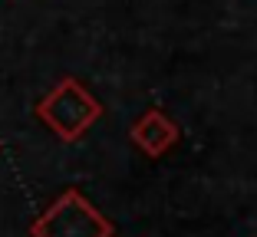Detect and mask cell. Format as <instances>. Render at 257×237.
I'll return each mask as SVG.
<instances>
[{
  "instance_id": "7a4b0ae2",
  "label": "cell",
  "mask_w": 257,
  "mask_h": 237,
  "mask_svg": "<svg viewBox=\"0 0 257 237\" xmlns=\"http://www.w3.org/2000/svg\"><path fill=\"white\" fill-rule=\"evenodd\" d=\"M37 237H96V221H92L89 207L76 194H66L53 211H46L33 224Z\"/></svg>"
},
{
  "instance_id": "6da1fadb",
  "label": "cell",
  "mask_w": 257,
  "mask_h": 237,
  "mask_svg": "<svg viewBox=\"0 0 257 237\" xmlns=\"http://www.w3.org/2000/svg\"><path fill=\"white\" fill-rule=\"evenodd\" d=\"M92 112H96V106H92V102L86 99V92L76 89L73 83H63L60 89H56L50 99H43V106H40V119H43L46 125H53L63 138H73L76 132L92 119Z\"/></svg>"
}]
</instances>
